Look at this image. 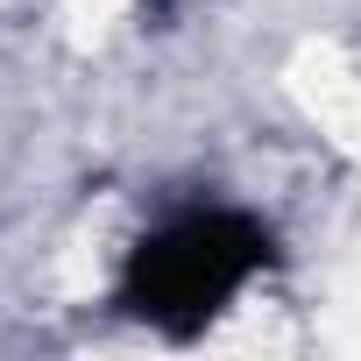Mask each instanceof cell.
<instances>
[{
  "instance_id": "obj_1",
  "label": "cell",
  "mask_w": 361,
  "mask_h": 361,
  "mask_svg": "<svg viewBox=\"0 0 361 361\" xmlns=\"http://www.w3.org/2000/svg\"><path fill=\"white\" fill-rule=\"evenodd\" d=\"M269 262L276 241L248 206H177L121 255L114 305L149 333L192 340L213 319H227L269 276Z\"/></svg>"
}]
</instances>
